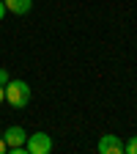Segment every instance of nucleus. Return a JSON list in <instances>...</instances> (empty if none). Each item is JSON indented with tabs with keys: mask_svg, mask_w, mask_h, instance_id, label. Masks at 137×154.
<instances>
[{
	"mask_svg": "<svg viewBox=\"0 0 137 154\" xmlns=\"http://www.w3.org/2000/svg\"><path fill=\"white\" fill-rule=\"evenodd\" d=\"M3 88H6V102L11 107H25L30 102V85L25 80H8Z\"/></svg>",
	"mask_w": 137,
	"mask_h": 154,
	"instance_id": "f257e3e1",
	"label": "nucleus"
},
{
	"mask_svg": "<svg viewBox=\"0 0 137 154\" xmlns=\"http://www.w3.org/2000/svg\"><path fill=\"white\" fill-rule=\"evenodd\" d=\"M3 99H6V88L0 85V102H3Z\"/></svg>",
	"mask_w": 137,
	"mask_h": 154,
	"instance_id": "9d476101",
	"label": "nucleus"
},
{
	"mask_svg": "<svg viewBox=\"0 0 137 154\" xmlns=\"http://www.w3.org/2000/svg\"><path fill=\"white\" fill-rule=\"evenodd\" d=\"M3 17H6V3L0 0V19H3Z\"/></svg>",
	"mask_w": 137,
	"mask_h": 154,
	"instance_id": "6e6552de",
	"label": "nucleus"
},
{
	"mask_svg": "<svg viewBox=\"0 0 137 154\" xmlns=\"http://www.w3.org/2000/svg\"><path fill=\"white\" fill-rule=\"evenodd\" d=\"M3 151H8V146H6V140H3V138H0V154H3Z\"/></svg>",
	"mask_w": 137,
	"mask_h": 154,
	"instance_id": "1a4fd4ad",
	"label": "nucleus"
},
{
	"mask_svg": "<svg viewBox=\"0 0 137 154\" xmlns=\"http://www.w3.org/2000/svg\"><path fill=\"white\" fill-rule=\"evenodd\" d=\"M8 80H11V77H8V72H6V69H0V85H6Z\"/></svg>",
	"mask_w": 137,
	"mask_h": 154,
	"instance_id": "0eeeda50",
	"label": "nucleus"
},
{
	"mask_svg": "<svg viewBox=\"0 0 137 154\" xmlns=\"http://www.w3.org/2000/svg\"><path fill=\"white\" fill-rule=\"evenodd\" d=\"M96 149H99V154H124V140L118 135H102Z\"/></svg>",
	"mask_w": 137,
	"mask_h": 154,
	"instance_id": "7ed1b4c3",
	"label": "nucleus"
},
{
	"mask_svg": "<svg viewBox=\"0 0 137 154\" xmlns=\"http://www.w3.org/2000/svg\"><path fill=\"white\" fill-rule=\"evenodd\" d=\"M28 146V154H49L52 151V138L47 132H33V135H28V140H25Z\"/></svg>",
	"mask_w": 137,
	"mask_h": 154,
	"instance_id": "f03ea898",
	"label": "nucleus"
},
{
	"mask_svg": "<svg viewBox=\"0 0 137 154\" xmlns=\"http://www.w3.org/2000/svg\"><path fill=\"white\" fill-rule=\"evenodd\" d=\"M6 3V11L11 14H28L33 8V0H3Z\"/></svg>",
	"mask_w": 137,
	"mask_h": 154,
	"instance_id": "39448f33",
	"label": "nucleus"
},
{
	"mask_svg": "<svg viewBox=\"0 0 137 154\" xmlns=\"http://www.w3.org/2000/svg\"><path fill=\"white\" fill-rule=\"evenodd\" d=\"M3 140H6L8 149H16V146H22V143L28 140V132H25L22 127H8L6 135H3Z\"/></svg>",
	"mask_w": 137,
	"mask_h": 154,
	"instance_id": "20e7f679",
	"label": "nucleus"
},
{
	"mask_svg": "<svg viewBox=\"0 0 137 154\" xmlns=\"http://www.w3.org/2000/svg\"><path fill=\"white\" fill-rule=\"evenodd\" d=\"M124 151L126 154H137V135H132V138L124 143Z\"/></svg>",
	"mask_w": 137,
	"mask_h": 154,
	"instance_id": "423d86ee",
	"label": "nucleus"
}]
</instances>
